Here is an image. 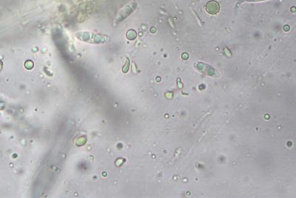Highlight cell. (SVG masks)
<instances>
[{"label": "cell", "instance_id": "1", "mask_svg": "<svg viewBox=\"0 0 296 198\" xmlns=\"http://www.w3.org/2000/svg\"><path fill=\"white\" fill-rule=\"evenodd\" d=\"M206 11L208 14H212V15H215V14H218L220 11L219 4L216 2V1H210L208 2L206 5Z\"/></svg>", "mask_w": 296, "mask_h": 198}, {"label": "cell", "instance_id": "2", "mask_svg": "<svg viewBox=\"0 0 296 198\" xmlns=\"http://www.w3.org/2000/svg\"><path fill=\"white\" fill-rule=\"evenodd\" d=\"M126 36H127V38L129 40H134L136 38L137 34H136V32L134 30H129V31H127Z\"/></svg>", "mask_w": 296, "mask_h": 198}, {"label": "cell", "instance_id": "3", "mask_svg": "<svg viewBox=\"0 0 296 198\" xmlns=\"http://www.w3.org/2000/svg\"><path fill=\"white\" fill-rule=\"evenodd\" d=\"M24 67L28 70L32 69L34 68V63L31 60H28L24 63Z\"/></svg>", "mask_w": 296, "mask_h": 198}, {"label": "cell", "instance_id": "4", "mask_svg": "<svg viewBox=\"0 0 296 198\" xmlns=\"http://www.w3.org/2000/svg\"><path fill=\"white\" fill-rule=\"evenodd\" d=\"M130 69V61H129V59L127 58V62H126V64L125 65L124 67L122 68V72L123 73H127V71Z\"/></svg>", "mask_w": 296, "mask_h": 198}, {"label": "cell", "instance_id": "5", "mask_svg": "<svg viewBox=\"0 0 296 198\" xmlns=\"http://www.w3.org/2000/svg\"><path fill=\"white\" fill-rule=\"evenodd\" d=\"M264 1H267V0H239L238 2V4L243 3V2H264Z\"/></svg>", "mask_w": 296, "mask_h": 198}, {"label": "cell", "instance_id": "6", "mask_svg": "<svg viewBox=\"0 0 296 198\" xmlns=\"http://www.w3.org/2000/svg\"><path fill=\"white\" fill-rule=\"evenodd\" d=\"M151 30H153V28H151ZM151 32H156V29H154V31H151Z\"/></svg>", "mask_w": 296, "mask_h": 198}]
</instances>
